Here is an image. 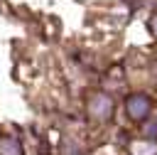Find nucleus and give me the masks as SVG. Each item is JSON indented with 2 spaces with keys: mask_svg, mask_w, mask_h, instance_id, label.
<instances>
[{
  "mask_svg": "<svg viewBox=\"0 0 157 155\" xmlns=\"http://www.w3.org/2000/svg\"><path fill=\"white\" fill-rule=\"evenodd\" d=\"M150 27H152V32H155V37H157V15L150 20Z\"/></svg>",
  "mask_w": 157,
  "mask_h": 155,
  "instance_id": "5",
  "label": "nucleus"
},
{
  "mask_svg": "<svg viewBox=\"0 0 157 155\" xmlns=\"http://www.w3.org/2000/svg\"><path fill=\"white\" fill-rule=\"evenodd\" d=\"M130 150H132V155H152V153L157 150V145H155V143L147 145V140H142V143H132Z\"/></svg>",
  "mask_w": 157,
  "mask_h": 155,
  "instance_id": "4",
  "label": "nucleus"
},
{
  "mask_svg": "<svg viewBox=\"0 0 157 155\" xmlns=\"http://www.w3.org/2000/svg\"><path fill=\"white\" fill-rule=\"evenodd\" d=\"M0 155H22V145L15 135H0Z\"/></svg>",
  "mask_w": 157,
  "mask_h": 155,
  "instance_id": "3",
  "label": "nucleus"
},
{
  "mask_svg": "<svg viewBox=\"0 0 157 155\" xmlns=\"http://www.w3.org/2000/svg\"><path fill=\"white\" fill-rule=\"evenodd\" d=\"M88 111L96 116V118H110L113 113V101L105 96V93H98L88 101Z\"/></svg>",
  "mask_w": 157,
  "mask_h": 155,
  "instance_id": "1",
  "label": "nucleus"
},
{
  "mask_svg": "<svg viewBox=\"0 0 157 155\" xmlns=\"http://www.w3.org/2000/svg\"><path fill=\"white\" fill-rule=\"evenodd\" d=\"M147 111H150V98L147 96H142V93H137V96H130L128 98V113L132 116V118H145L147 116Z\"/></svg>",
  "mask_w": 157,
  "mask_h": 155,
  "instance_id": "2",
  "label": "nucleus"
}]
</instances>
